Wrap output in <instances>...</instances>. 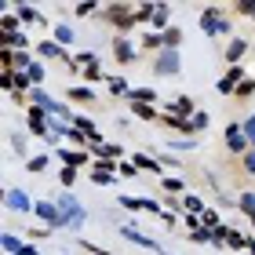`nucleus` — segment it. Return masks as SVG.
I'll use <instances>...</instances> for the list:
<instances>
[{"mask_svg":"<svg viewBox=\"0 0 255 255\" xmlns=\"http://www.w3.org/2000/svg\"><path fill=\"white\" fill-rule=\"evenodd\" d=\"M59 215H62V226H69V230H77L84 223V208H80L77 197H69V193L59 197Z\"/></svg>","mask_w":255,"mask_h":255,"instance_id":"1","label":"nucleus"},{"mask_svg":"<svg viewBox=\"0 0 255 255\" xmlns=\"http://www.w3.org/2000/svg\"><path fill=\"white\" fill-rule=\"evenodd\" d=\"M110 18L117 22V29H131L135 22H138V18H135V11H128L124 4H113V7H110Z\"/></svg>","mask_w":255,"mask_h":255,"instance_id":"2","label":"nucleus"},{"mask_svg":"<svg viewBox=\"0 0 255 255\" xmlns=\"http://www.w3.org/2000/svg\"><path fill=\"white\" fill-rule=\"evenodd\" d=\"M201 29L204 33H230V22L219 18V11H204L201 15Z\"/></svg>","mask_w":255,"mask_h":255,"instance_id":"3","label":"nucleus"},{"mask_svg":"<svg viewBox=\"0 0 255 255\" xmlns=\"http://www.w3.org/2000/svg\"><path fill=\"white\" fill-rule=\"evenodd\" d=\"M226 142H230V149H234V153H241V149L248 146V135L241 131V128H234V124H230V128H226Z\"/></svg>","mask_w":255,"mask_h":255,"instance_id":"4","label":"nucleus"},{"mask_svg":"<svg viewBox=\"0 0 255 255\" xmlns=\"http://www.w3.org/2000/svg\"><path fill=\"white\" fill-rule=\"evenodd\" d=\"M241 80H245V77H241V69L234 66V69H230V73H226L223 80H219V84H215V88H219V91H223V95H230V91H237V84H241Z\"/></svg>","mask_w":255,"mask_h":255,"instance_id":"5","label":"nucleus"},{"mask_svg":"<svg viewBox=\"0 0 255 255\" xmlns=\"http://www.w3.org/2000/svg\"><path fill=\"white\" fill-rule=\"evenodd\" d=\"M37 215L40 219H48L51 226H62V215H59V204H48V201H40L37 204Z\"/></svg>","mask_w":255,"mask_h":255,"instance_id":"6","label":"nucleus"},{"mask_svg":"<svg viewBox=\"0 0 255 255\" xmlns=\"http://www.w3.org/2000/svg\"><path fill=\"white\" fill-rule=\"evenodd\" d=\"M175 69H179V55L175 51H164L157 59V73H175Z\"/></svg>","mask_w":255,"mask_h":255,"instance_id":"7","label":"nucleus"},{"mask_svg":"<svg viewBox=\"0 0 255 255\" xmlns=\"http://www.w3.org/2000/svg\"><path fill=\"white\" fill-rule=\"evenodd\" d=\"M7 208H15V212H29V197L22 190H11L7 193Z\"/></svg>","mask_w":255,"mask_h":255,"instance_id":"8","label":"nucleus"},{"mask_svg":"<svg viewBox=\"0 0 255 255\" xmlns=\"http://www.w3.org/2000/svg\"><path fill=\"white\" fill-rule=\"evenodd\" d=\"M124 237H128V241H135V245H142V248H157V241H149V237H142V234H135V226H124Z\"/></svg>","mask_w":255,"mask_h":255,"instance_id":"9","label":"nucleus"},{"mask_svg":"<svg viewBox=\"0 0 255 255\" xmlns=\"http://www.w3.org/2000/svg\"><path fill=\"white\" fill-rule=\"evenodd\" d=\"M0 248H4L7 255H18V252L26 248V245H18V237H11V234H4V237H0Z\"/></svg>","mask_w":255,"mask_h":255,"instance_id":"10","label":"nucleus"},{"mask_svg":"<svg viewBox=\"0 0 255 255\" xmlns=\"http://www.w3.org/2000/svg\"><path fill=\"white\" fill-rule=\"evenodd\" d=\"M29 128H33L37 135L48 131V128H44V110H29Z\"/></svg>","mask_w":255,"mask_h":255,"instance_id":"11","label":"nucleus"},{"mask_svg":"<svg viewBox=\"0 0 255 255\" xmlns=\"http://www.w3.org/2000/svg\"><path fill=\"white\" fill-rule=\"evenodd\" d=\"M245 48H248L245 40H230V48H226V59H230V62H237L241 55H245Z\"/></svg>","mask_w":255,"mask_h":255,"instance_id":"12","label":"nucleus"},{"mask_svg":"<svg viewBox=\"0 0 255 255\" xmlns=\"http://www.w3.org/2000/svg\"><path fill=\"white\" fill-rule=\"evenodd\" d=\"M40 55H48V59H62V55H66V51L59 48V44H51V40H44V44H40Z\"/></svg>","mask_w":255,"mask_h":255,"instance_id":"13","label":"nucleus"},{"mask_svg":"<svg viewBox=\"0 0 255 255\" xmlns=\"http://www.w3.org/2000/svg\"><path fill=\"white\" fill-rule=\"evenodd\" d=\"M135 168H146V171H160V164L157 160H149V157H142V153H135V160H131Z\"/></svg>","mask_w":255,"mask_h":255,"instance_id":"14","label":"nucleus"},{"mask_svg":"<svg viewBox=\"0 0 255 255\" xmlns=\"http://www.w3.org/2000/svg\"><path fill=\"white\" fill-rule=\"evenodd\" d=\"M11 62H15V66L22 69V73H29V66H33V62H29V55H26V51H15V55H11Z\"/></svg>","mask_w":255,"mask_h":255,"instance_id":"15","label":"nucleus"},{"mask_svg":"<svg viewBox=\"0 0 255 255\" xmlns=\"http://www.w3.org/2000/svg\"><path fill=\"white\" fill-rule=\"evenodd\" d=\"M15 15H18L22 22H40V18H37V11H33V7H26V4H18V7H15Z\"/></svg>","mask_w":255,"mask_h":255,"instance_id":"16","label":"nucleus"},{"mask_svg":"<svg viewBox=\"0 0 255 255\" xmlns=\"http://www.w3.org/2000/svg\"><path fill=\"white\" fill-rule=\"evenodd\" d=\"M128 95H131V102H146V106H149L153 91H149V88H138V91H128Z\"/></svg>","mask_w":255,"mask_h":255,"instance_id":"17","label":"nucleus"},{"mask_svg":"<svg viewBox=\"0 0 255 255\" xmlns=\"http://www.w3.org/2000/svg\"><path fill=\"white\" fill-rule=\"evenodd\" d=\"M117 59H121V62H131V59H135V51H131V44H124V40L117 44Z\"/></svg>","mask_w":255,"mask_h":255,"instance_id":"18","label":"nucleus"},{"mask_svg":"<svg viewBox=\"0 0 255 255\" xmlns=\"http://www.w3.org/2000/svg\"><path fill=\"white\" fill-rule=\"evenodd\" d=\"M95 153H99V157H117L121 149H117V146H110V142H95Z\"/></svg>","mask_w":255,"mask_h":255,"instance_id":"19","label":"nucleus"},{"mask_svg":"<svg viewBox=\"0 0 255 255\" xmlns=\"http://www.w3.org/2000/svg\"><path fill=\"white\" fill-rule=\"evenodd\" d=\"M135 113H138L142 121H153V117H157V113H153V106H146V102H135Z\"/></svg>","mask_w":255,"mask_h":255,"instance_id":"20","label":"nucleus"},{"mask_svg":"<svg viewBox=\"0 0 255 255\" xmlns=\"http://www.w3.org/2000/svg\"><path fill=\"white\" fill-rule=\"evenodd\" d=\"M59 179H62V186H73V182H77V168H62Z\"/></svg>","mask_w":255,"mask_h":255,"instance_id":"21","label":"nucleus"},{"mask_svg":"<svg viewBox=\"0 0 255 255\" xmlns=\"http://www.w3.org/2000/svg\"><path fill=\"white\" fill-rule=\"evenodd\" d=\"M110 91H113V95H121V91H128V80H124V77H110Z\"/></svg>","mask_w":255,"mask_h":255,"instance_id":"22","label":"nucleus"},{"mask_svg":"<svg viewBox=\"0 0 255 255\" xmlns=\"http://www.w3.org/2000/svg\"><path fill=\"white\" fill-rule=\"evenodd\" d=\"M241 208H245V212L255 219V193H245V197H241Z\"/></svg>","mask_w":255,"mask_h":255,"instance_id":"23","label":"nucleus"},{"mask_svg":"<svg viewBox=\"0 0 255 255\" xmlns=\"http://www.w3.org/2000/svg\"><path fill=\"white\" fill-rule=\"evenodd\" d=\"M91 179H95L99 186H110V182H113V171H91Z\"/></svg>","mask_w":255,"mask_h":255,"instance_id":"24","label":"nucleus"},{"mask_svg":"<svg viewBox=\"0 0 255 255\" xmlns=\"http://www.w3.org/2000/svg\"><path fill=\"white\" fill-rule=\"evenodd\" d=\"M226 245H230V248H245V245H248V241H245V237H241V234H234V230H230V234H226Z\"/></svg>","mask_w":255,"mask_h":255,"instance_id":"25","label":"nucleus"},{"mask_svg":"<svg viewBox=\"0 0 255 255\" xmlns=\"http://www.w3.org/2000/svg\"><path fill=\"white\" fill-rule=\"evenodd\" d=\"M121 204H124V208H131V212H135V208H146L142 197H121Z\"/></svg>","mask_w":255,"mask_h":255,"instance_id":"26","label":"nucleus"},{"mask_svg":"<svg viewBox=\"0 0 255 255\" xmlns=\"http://www.w3.org/2000/svg\"><path fill=\"white\" fill-rule=\"evenodd\" d=\"M164 18H168V7L157 4V11H153V26H164Z\"/></svg>","mask_w":255,"mask_h":255,"instance_id":"27","label":"nucleus"},{"mask_svg":"<svg viewBox=\"0 0 255 255\" xmlns=\"http://www.w3.org/2000/svg\"><path fill=\"white\" fill-rule=\"evenodd\" d=\"M29 80H33V88H37V84H40V80H44V69H40L37 62H33V66H29Z\"/></svg>","mask_w":255,"mask_h":255,"instance_id":"28","label":"nucleus"},{"mask_svg":"<svg viewBox=\"0 0 255 255\" xmlns=\"http://www.w3.org/2000/svg\"><path fill=\"white\" fill-rule=\"evenodd\" d=\"M55 37H59L62 44H69V40H73V29H69V26H59V29H55Z\"/></svg>","mask_w":255,"mask_h":255,"instance_id":"29","label":"nucleus"},{"mask_svg":"<svg viewBox=\"0 0 255 255\" xmlns=\"http://www.w3.org/2000/svg\"><path fill=\"white\" fill-rule=\"evenodd\" d=\"M190 128H208V113L201 110V113H193V121H190Z\"/></svg>","mask_w":255,"mask_h":255,"instance_id":"30","label":"nucleus"},{"mask_svg":"<svg viewBox=\"0 0 255 255\" xmlns=\"http://www.w3.org/2000/svg\"><path fill=\"white\" fill-rule=\"evenodd\" d=\"M245 135H248V142H255V113L245 121Z\"/></svg>","mask_w":255,"mask_h":255,"instance_id":"31","label":"nucleus"},{"mask_svg":"<svg viewBox=\"0 0 255 255\" xmlns=\"http://www.w3.org/2000/svg\"><path fill=\"white\" fill-rule=\"evenodd\" d=\"M252 91H255V80H241L237 84V95H252Z\"/></svg>","mask_w":255,"mask_h":255,"instance_id":"32","label":"nucleus"},{"mask_svg":"<svg viewBox=\"0 0 255 255\" xmlns=\"http://www.w3.org/2000/svg\"><path fill=\"white\" fill-rule=\"evenodd\" d=\"M44 168H48V157H33L29 160V171H44Z\"/></svg>","mask_w":255,"mask_h":255,"instance_id":"33","label":"nucleus"},{"mask_svg":"<svg viewBox=\"0 0 255 255\" xmlns=\"http://www.w3.org/2000/svg\"><path fill=\"white\" fill-rule=\"evenodd\" d=\"M164 44H168V51L175 48V44H179V29H168V33H164Z\"/></svg>","mask_w":255,"mask_h":255,"instance_id":"34","label":"nucleus"},{"mask_svg":"<svg viewBox=\"0 0 255 255\" xmlns=\"http://www.w3.org/2000/svg\"><path fill=\"white\" fill-rule=\"evenodd\" d=\"M69 95H73V99H80V102H91V91H88V88H73Z\"/></svg>","mask_w":255,"mask_h":255,"instance_id":"35","label":"nucleus"},{"mask_svg":"<svg viewBox=\"0 0 255 255\" xmlns=\"http://www.w3.org/2000/svg\"><path fill=\"white\" fill-rule=\"evenodd\" d=\"M215 234H208V230H193V234H190V241H197V245H201V241H212Z\"/></svg>","mask_w":255,"mask_h":255,"instance_id":"36","label":"nucleus"},{"mask_svg":"<svg viewBox=\"0 0 255 255\" xmlns=\"http://www.w3.org/2000/svg\"><path fill=\"white\" fill-rule=\"evenodd\" d=\"M175 110H179V113H193V102H190V99H179Z\"/></svg>","mask_w":255,"mask_h":255,"instance_id":"37","label":"nucleus"},{"mask_svg":"<svg viewBox=\"0 0 255 255\" xmlns=\"http://www.w3.org/2000/svg\"><path fill=\"white\" fill-rule=\"evenodd\" d=\"M164 190H168V193H179L182 182H179V179H164Z\"/></svg>","mask_w":255,"mask_h":255,"instance_id":"38","label":"nucleus"},{"mask_svg":"<svg viewBox=\"0 0 255 255\" xmlns=\"http://www.w3.org/2000/svg\"><path fill=\"white\" fill-rule=\"evenodd\" d=\"M186 208H190V212H204V208H201V197H186Z\"/></svg>","mask_w":255,"mask_h":255,"instance_id":"39","label":"nucleus"},{"mask_svg":"<svg viewBox=\"0 0 255 255\" xmlns=\"http://www.w3.org/2000/svg\"><path fill=\"white\" fill-rule=\"evenodd\" d=\"M245 168H248L252 175H255V149H252V153H245Z\"/></svg>","mask_w":255,"mask_h":255,"instance_id":"40","label":"nucleus"},{"mask_svg":"<svg viewBox=\"0 0 255 255\" xmlns=\"http://www.w3.org/2000/svg\"><path fill=\"white\" fill-rule=\"evenodd\" d=\"M121 175L131 179V175H138V168H135V164H121Z\"/></svg>","mask_w":255,"mask_h":255,"instance_id":"41","label":"nucleus"},{"mask_svg":"<svg viewBox=\"0 0 255 255\" xmlns=\"http://www.w3.org/2000/svg\"><path fill=\"white\" fill-rule=\"evenodd\" d=\"M29 84V73H15V88H26Z\"/></svg>","mask_w":255,"mask_h":255,"instance_id":"42","label":"nucleus"},{"mask_svg":"<svg viewBox=\"0 0 255 255\" xmlns=\"http://www.w3.org/2000/svg\"><path fill=\"white\" fill-rule=\"evenodd\" d=\"M18 255H40V252H37V248H29V245H26V248H22Z\"/></svg>","mask_w":255,"mask_h":255,"instance_id":"43","label":"nucleus"},{"mask_svg":"<svg viewBox=\"0 0 255 255\" xmlns=\"http://www.w3.org/2000/svg\"><path fill=\"white\" fill-rule=\"evenodd\" d=\"M248 252H252V255H255V241H248Z\"/></svg>","mask_w":255,"mask_h":255,"instance_id":"44","label":"nucleus"}]
</instances>
